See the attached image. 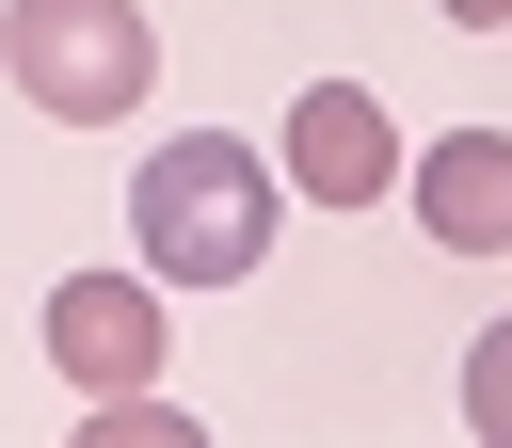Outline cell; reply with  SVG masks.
Returning a JSON list of instances; mask_svg holds the SVG:
<instances>
[{"instance_id":"6da1fadb","label":"cell","mask_w":512,"mask_h":448,"mask_svg":"<svg viewBox=\"0 0 512 448\" xmlns=\"http://www.w3.org/2000/svg\"><path fill=\"white\" fill-rule=\"evenodd\" d=\"M128 256L160 288H240L272 256V160L224 144V128H176L144 176H128Z\"/></svg>"},{"instance_id":"7a4b0ae2","label":"cell","mask_w":512,"mask_h":448,"mask_svg":"<svg viewBox=\"0 0 512 448\" xmlns=\"http://www.w3.org/2000/svg\"><path fill=\"white\" fill-rule=\"evenodd\" d=\"M0 80L48 128H128L144 80H160V32H144V0H16L0 16Z\"/></svg>"},{"instance_id":"3957f363","label":"cell","mask_w":512,"mask_h":448,"mask_svg":"<svg viewBox=\"0 0 512 448\" xmlns=\"http://www.w3.org/2000/svg\"><path fill=\"white\" fill-rule=\"evenodd\" d=\"M272 160H288V192H320V208H384V176H400V128H384V96H368V80H304Z\"/></svg>"},{"instance_id":"277c9868","label":"cell","mask_w":512,"mask_h":448,"mask_svg":"<svg viewBox=\"0 0 512 448\" xmlns=\"http://www.w3.org/2000/svg\"><path fill=\"white\" fill-rule=\"evenodd\" d=\"M48 368H64L80 400H128V384H160V288H128V272H80V288H48Z\"/></svg>"},{"instance_id":"5b68a950","label":"cell","mask_w":512,"mask_h":448,"mask_svg":"<svg viewBox=\"0 0 512 448\" xmlns=\"http://www.w3.org/2000/svg\"><path fill=\"white\" fill-rule=\"evenodd\" d=\"M416 176V224L448 256H512V128H448V144H400Z\"/></svg>"},{"instance_id":"8992f818","label":"cell","mask_w":512,"mask_h":448,"mask_svg":"<svg viewBox=\"0 0 512 448\" xmlns=\"http://www.w3.org/2000/svg\"><path fill=\"white\" fill-rule=\"evenodd\" d=\"M464 432H480V448H512V320L464 352Z\"/></svg>"},{"instance_id":"52a82bcc","label":"cell","mask_w":512,"mask_h":448,"mask_svg":"<svg viewBox=\"0 0 512 448\" xmlns=\"http://www.w3.org/2000/svg\"><path fill=\"white\" fill-rule=\"evenodd\" d=\"M432 16H448V32H512V0H432Z\"/></svg>"}]
</instances>
